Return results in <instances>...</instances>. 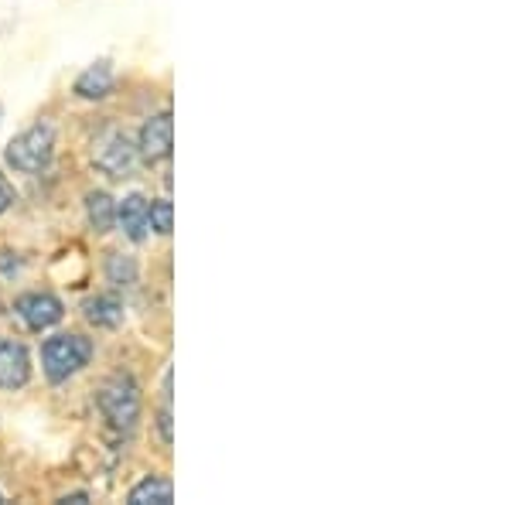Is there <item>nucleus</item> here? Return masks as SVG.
I'll list each match as a JSON object with an SVG mask.
<instances>
[{
	"label": "nucleus",
	"instance_id": "f257e3e1",
	"mask_svg": "<svg viewBox=\"0 0 512 505\" xmlns=\"http://www.w3.org/2000/svg\"><path fill=\"white\" fill-rule=\"evenodd\" d=\"M96 407L117 430H134L140 420V386L130 372H113L96 389Z\"/></svg>",
	"mask_w": 512,
	"mask_h": 505
},
{
	"label": "nucleus",
	"instance_id": "f03ea898",
	"mask_svg": "<svg viewBox=\"0 0 512 505\" xmlns=\"http://www.w3.org/2000/svg\"><path fill=\"white\" fill-rule=\"evenodd\" d=\"M93 359V342L86 335H76V331H65V335H52L45 345H41V369L52 383H65L76 372H82Z\"/></svg>",
	"mask_w": 512,
	"mask_h": 505
},
{
	"label": "nucleus",
	"instance_id": "7ed1b4c3",
	"mask_svg": "<svg viewBox=\"0 0 512 505\" xmlns=\"http://www.w3.org/2000/svg\"><path fill=\"white\" fill-rule=\"evenodd\" d=\"M55 154V127L52 123H35L31 130H24L7 144L4 161L11 164L18 175H35V171L48 168Z\"/></svg>",
	"mask_w": 512,
	"mask_h": 505
},
{
	"label": "nucleus",
	"instance_id": "20e7f679",
	"mask_svg": "<svg viewBox=\"0 0 512 505\" xmlns=\"http://www.w3.org/2000/svg\"><path fill=\"white\" fill-rule=\"evenodd\" d=\"M137 161V144L127 137V130H106L93 140V164L106 178H130Z\"/></svg>",
	"mask_w": 512,
	"mask_h": 505
},
{
	"label": "nucleus",
	"instance_id": "39448f33",
	"mask_svg": "<svg viewBox=\"0 0 512 505\" xmlns=\"http://www.w3.org/2000/svg\"><path fill=\"white\" fill-rule=\"evenodd\" d=\"M171 147H175V117L171 113H158V117H151L140 127L137 154L147 164H158L164 157H171Z\"/></svg>",
	"mask_w": 512,
	"mask_h": 505
},
{
	"label": "nucleus",
	"instance_id": "423d86ee",
	"mask_svg": "<svg viewBox=\"0 0 512 505\" xmlns=\"http://www.w3.org/2000/svg\"><path fill=\"white\" fill-rule=\"evenodd\" d=\"M14 311H18V318L28 325L31 331H45V328H55L59 321L65 318V308L62 301L55 294H24L18 297V304H14Z\"/></svg>",
	"mask_w": 512,
	"mask_h": 505
},
{
	"label": "nucleus",
	"instance_id": "0eeeda50",
	"mask_svg": "<svg viewBox=\"0 0 512 505\" xmlns=\"http://www.w3.org/2000/svg\"><path fill=\"white\" fill-rule=\"evenodd\" d=\"M31 379V355L14 338H0V389H21Z\"/></svg>",
	"mask_w": 512,
	"mask_h": 505
},
{
	"label": "nucleus",
	"instance_id": "6e6552de",
	"mask_svg": "<svg viewBox=\"0 0 512 505\" xmlns=\"http://www.w3.org/2000/svg\"><path fill=\"white\" fill-rule=\"evenodd\" d=\"M117 226L123 229V236L130 243H144L147 233H151V202L140 192L117 202Z\"/></svg>",
	"mask_w": 512,
	"mask_h": 505
},
{
	"label": "nucleus",
	"instance_id": "1a4fd4ad",
	"mask_svg": "<svg viewBox=\"0 0 512 505\" xmlns=\"http://www.w3.org/2000/svg\"><path fill=\"white\" fill-rule=\"evenodd\" d=\"M113 82H117V76H113V65L96 62L76 79V96L79 99H103V96L113 93Z\"/></svg>",
	"mask_w": 512,
	"mask_h": 505
},
{
	"label": "nucleus",
	"instance_id": "9d476101",
	"mask_svg": "<svg viewBox=\"0 0 512 505\" xmlns=\"http://www.w3.org/2000/svg\"><path fill=\"white\" fill-rule=\"evenodd\" d=\"M171 499H175V485H171L168 478H158V475L140 478L127 495L130 505H168Z\"/></svg>",
	"mask_w": 512,
	"mask_h": 505
},
{
	"label": "nucleus",
	"instance_id": "9b49d317",
	"mask_svg": "<svg viewBox=\"0 0 512 505\" xmlns=\"http://www.w3.org/2000/svg\"><path fill=\"white\" fill-rule=\"evenodd\" d=\"M86 219L96 233H110L117 226V202L106 192H89L86 195Z\"/></svg>",
	"mask_w": 512,
	"mask_h": 505
},
{
	"label": "nucleus",
	"instance_id": "f8f14e48",
	"mask_svg": "<svg viewBox=\"0 0 512 505\" xmlns=\"http://www.w3.org/2000/svg\"><path fill=\"white\" fill-rule=\"evenodd\" d=\"M86 318L96 328H117L123 321V304L117 297H93V301H86Z\"/></svg>",
	"mask_w": 512,
	"mask_h": 505
},
{
	"label": "nucleus",
	"instance_id": "ddd939ff",
	"mask_svg": "<svg viewBox=\"0 0 512 505\" xmlns=\"http://www.w3.org/2000/svg\"><path fill=\"white\" fill-rule=\"evenodd\" d=\"M106 277H110L113 287H134L137 284V263L123 253H110V260H106Z\"/></svg>",
	"mask_w": 512,
	"mask_h": 505
},
{
	"label": "nucleus",
	"instance_id": "4468645a",
	"mask_svg": "<svg viewBox=\"0 0 512 505\" xmlns=\"http://www.w3.org/2000/svg\"><path fill=\"white\" fill-rule=\"evenodd\" d=\"M151 229L158 236H171V229H175V205H171L168 198L151 202Z\"/></svg>",
	"mask_w": 512,
	"mask_h": 505
},
{
	"label": "nucleus",
	"instance_id": "2eb2a0df",
	"mask_svg": "<svg viewBox=\"0 0 512 505\" xmlns=\"http://www.w3.org/2000/svg\"><path fill=\"white\" fill-rule=\"evenodd\" d=\"M14 205V185L7 181V175H0V215Z\"/></svg>",
	"mask_w": 512,
	"mask_h": 505
},
{
	"label": "nucleus",
	"instance_id": "dca6fc26",
	"mask_svg": "<svg viewBox=\"0 0 512 505\" xmlns=\"http://www.w3.org/2000/svg\"><path fill=\"white\" fill-rule=\"evenodd\" d=\"M62 502H89L86 492H76V495H62Z\"/></svg>",
	"mask_w": 512,
	"mask_h": 505
},
{
	"label": "nucleus",
	"instance_id": "f3484780",
	"mask_svg": "<svg viewBox=\"0 0 512 505\" xmlns=\"http://www.w3.org/2000/svg\"><path fill=\"white\" fill-rule=\"evenodd\" d=\"M0 502H4V495H0Z\"/></svg>",
	"mask_w": 512,
	"mask_h": 505
}]
</instances>
